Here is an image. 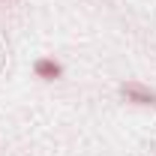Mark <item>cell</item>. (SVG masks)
Returning <instances> with one entry per match:
<instances>
[{
    "instance_id": "cell-1",
    "label": "cell",
    "mask_w": 156,
    "mask_h": 156,
    "mask_svg": "<svg viewBox=\"0 0 156 156\" xmlns=\"http://www.w3.org/2000/svg\"><path fill=\"white\" fill-rule=\"evenodd\" d=\"M120 93L129 99V102H135V105H156V93H153V90H147V87H141V84H135V81L123 84Z\"/></svg>"
},
{
    "instance_id": "cell-2",
    "label": "cell",
    "mask_w": 156,
    "mask_h": 156,
    "mask_svg": "<svg viewBox=\"0 0 156 156\" xmlns=\"http://www.w3.org/2000/svg\"><path fill=\"white\" fill-rule=\"evenodd\" d=\"M36 75L42 78H57L60 75V66L54 60H36Z\"/></svg>"
}]
</instances>
